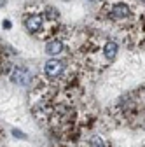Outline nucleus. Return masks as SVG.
<instances>
[{"mask_svg":"<svg viewBox=\"0 0 145 147\" xmlns=\"http://www.w3.org/2000/svg\"><path fill=\"white\" fill-rule=\"evenodd\" d=\"M65 70H66V63L60 58H51L44 65V74L49 79H60L65 74Z\"/></svg>","mask_w":145,"mask_h":147,"instance_id":"f257e3e1","label":"nucleus"},{"mask_svg":"<svg viewBox=\"0 0 145 147\" xmlns=\"http://www.w3.org/2000/svg\"><path fill=\"white\" fill-rule=\"evenodd\" d=\"M9 77H11V82H14L16 86L25 88V86H28L30 81H32V72H30L28 67H25V65H17V67L12 68V72H11Z\"/></svg>","mask_w":145,"mask_h":147,"instance_id":"f03ea898","label":"nucleus"},{"mask_svg":"<svg viewBox=\"0 0 145 147\" xmlns=\"http://www.w3.org/2000/svg\"><path fill=\"white\" fill-rule=\"evenodd\" d=\"M44 21H46V18L42 14H28L23 18V26L28 33H39L42 28H44Z\"/></svg>","mask_w":145,"mask_h":147,"instance_id":"7ed1b4c3","label":"nucleus"},{"mask_svg":"<svg viewBox=\"0 0 145 147\" xmlns=\"http://www.w3.org/2000/svg\"><path fill=\"white\" fill-rule=\"evenodd\" d=\"M130 16H131V7L126 2H117V4H112L108 7V18L114 21H122Z\"/></svg>","mask_w":145,"mask_h":147,"instance_id":"20e7f679","label":"nucleus"},{"mask_svg":"<svg viewBox=\"0 0 145 147\" xmlns=\"http://www.w3.org/2000/svg\"><path fill=\"white\" fill-rule=\"evenodd\" d=\"M44 53L49 54V56H52V58H58L60 54L65 53V44H63V40H60V39L49 40V42L46 44V47H44Z\"/></svg>","mask_w":145,"mask_h":147,"instance_id":"39448f33","label":"nucleus"},{"mask_svg":"<svg viewBox=\"0 0 145 147\" xmlns=\"http://www.w3.org/2000/svg\"><path fill=\"white\" fill-rule=\"evenodd\" d=\"M117 53H119V44H117V42H114V40H107V42H105V46H103V56H105L108 61L115 60Z\"/></svg>","mask_w":145,"mask_h":147,"instance_id":"423d86ee","label":"nucleus"},{"mask_svg":"<svg viewBox=\"0 0 145 147\" xmlns=\"http://www.w3.org/2000/svg\"><path fill=\"white\" fill-rule=\"evenodd\" d=\"M44 14H46V18L49 21H56L58 18H60V12L54 9V7H46V11H44Z\"/></svg>","mask_w":145,"mask_h":147,"instance_id":"0eeeda50","label":"nucleus"},{"mask_svg":"<svg viewBox=\"0 0 145 147\" xmlns=\"http://www.w3.org/2000/svg\"><path fill=\"white\" fill-rule=\"evenodd\" d=\"M89 147H105V142L100 135H93L89 138Z\"/></svg>","mask_w":145,"mask_h":147,"instance_id":"6e6552de","label":"nucleus"},{"mask_svg":"<svg viewBox=\"0 0 145 147\" xmlns=\"http://www.w3.org/2000/svg\"><path fill=\"white\" fill-rule=\"evenodd\" d=\"M12 133H14V135H16L17 138H25V135H23V133H21L19 130H12Z\"/></svg>","mask_w":145,"mask_h":147,"instance_id":"1a4fd4ad","label":"nucleus"},{"mask_svg":"<svg viewBox=\"0 0 145 147\" xmlns=\"http://www.w3.org/2000/svg\"><path fill=\"white\" fill-rule=\"evenodd\" d=\"M4 28H11V21H9V20L4 21Z\"/></svg>","mask_w":145,"mask_h":147,"instance_id":"9d476101","label":"nucleus"},{"mask_svg":"<svg viewBox=\"0 0 145 147\" xmlns=\"http://www.w3.org/2000/svg\"><path fill=\"white\" fill-rule=\"evenodd\" d=\"M5 4H7V0H0V9H2V7H4Z\"/></svg>","mask_w":145,"mask_h":147,"instance_id":"9b49d317","label":"nucleus"},{"mask_svg":"<svg viewBox=\"0 0 145 147\" xmlns=\"http://www.w3.org/2000/svg\"><path fill=\"white\" fill-rule=\"evenodd\" d=\"M140 2H142V4H145V0H140Z\"/></svg>","mask_w":145,"mask_h":147,"instance_id":"f8f14e48","label":"nucleus"},{"mask_svg":"<svg viewBox=\"0 0 145 147\" xmlns=\"http://www.w3.org/2000/svg\"><path fill=\"white\" fill-rule=\"evenodd\" d=\"M89 2H95V0H89Z\"/></svg>","mask_w":145,"mask_h":147,"instance_id":"ddd939ff","label":"nucleus"},{"mask_svg":"<svg viewBox=\"0 0 145 147\" xmlns=\"http://www.w3.org/2000/svg\"><path fill=\"white\" fill-rule=\"evenodd\" d=\"M65 2H70V0H65Z\"/></svg>","mask_w":145,"mask_h":147,"instance_id":"4468645a","label":"nucleus"}]
</instances>
